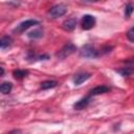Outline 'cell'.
Masks as SVG:
<instances>
[{"instance_id":"12","label":"cell","mask_w":134,"mask_h":134,"mask_svg":"<svg viewBox=\"0 0 134 134\" xmlns=\"http://www.w3.org/2000/svg\"><path fill=\"white\" fill-rule=\"evenodd\" d=\"M58 82L57 81H44V82H42L41 83V85H40V87H41V89L42 90H47V89H52V88H54V87H57L58 86Z\"/></svg>"},{"instance_id":"21","label":"cell","mask_w":134,"mask_h":134,"mask_svg":"<svg viewBox=\"0 0 134 134\" xmlns=\"http://www.w3.org/2000/svg\"><path fill=\"white\" fill-rule=\"evenodd\" d=\"M0 69H1V76H3V74H4V69H3V67H0Z\"/></svg>"},{"instance_id":"4","label":"cell","mask_w":134,"mask_h":134,"mask_svg":"<svg viewBox=\"0 0 134 134\" xmlns=\"http://www.w3.org/2000/svg\"><path fill=\"white\" fill-rule=\"evenodd\" d=\"M40 22L38 20H35V19H28V20H25L23 22H21L20 24H18L15 28H14V32H17V34H22L23 31L27 30L28 28H30L31 26L34 25H38Z\"/></svg>"},{"instance_id":"6","label":"cell","mask_w":134,"mask_h":134,"mask_svg":"<svg viewBox=\"0 0 134 134\" xmlns=\"http://www.w3.org/2000/svg\"><path fill=\"white\" fill-rule=\"evenodd\" d=\"M90 76H91V74L89 72H77L73 76V84L75 86H79V85L83 84L84 82H86L88 79H90Z\"/></svg>"},{"instance_id":"13","label":"cell","mask_w":134,"mask_h":134,"mask_svg":"<svg viewBox=\"0 0 134 134\" xmlns=\"http://www.w3.org/2000/svg\"><path fill=\"white\" fill-rule=\"evenodd\" d=\"M27 37L29 39H40L43 37V29H41V28L34 29L32 31H29L27 34Z\"/></svg>"},{"instance_id":"14","label":"cell","mask_w":134,"mask_h":134,"mask_svg":"<svg viewBox=\"0 0 134 134\" xmlns=\"http://www.w3.org/2000/svg\"><path fill=\"white\" fill-rule=\"evenodd\" d=\"M28 73H29L28 70H25V69H17V70H14L13 75H14L15 79H17V80H21V79L27 76Z\"/></svg>"},{"instance_id":"19","label":"cell","mask_w":134,"mask_h":134,"mask_svg":"<svg viewBox=\"0 0 134 134\" xmlns=\"http://www.w3.org/2000/svg\"><path fill=\"white\" fill-rule=\"evenodd\" d=\"M126 65H131V66H134V58H129L128 60L125 61Z\"/></svg>"},{"instance_id":"8","label":"cell","mask_w":134,"mask_h":134,"mask_svg":"<svg viewBox=\"0 0 134 134\" xmlns=\"http://www.w3.org/2000/svg\"><path fill=\"white\" fill-rule=\"evenodd\" d=\"M111 90L110 87L108 86H105V85H100V86H96L94 87L93 89H91L89 91V95L91 96H95V95H99V94H104V93H107Z\"/></svg>"},{"instance_id":"18","label":"cell","mask_w":134,"mask_h":134,"mask_svg":"<svg viewBox=\"0 0 134 134\" xmlns=\"http://www.w3.org/2000/svg\"><path fill=\"white\" fill-rule=\"evenodd\" d=\"M127 38H128L129 41H131V42L134 43V26L131 27V28L128 30V32H127Z\"/></svg>"},{"instance_id":"17","label":"cell","mask_w":134,"mask_h":134,"mask_svg":"<svg viewBox=\"0 0 134 134\" xmlns=\"http://www.w3.org/2000/svg\"><path fill=\"white\" fill-rule=\"evenodd\" d=\"M112 49H113V46H110V45H105V46H103V47L99 49V55H102V54H106V53L110 52Z\"/></svg>"},{"instance_id":"7","label":"cell","mask_w":134,"mask_h":134,"mask_svg":"<svg viewBox=\"0 0 134 134\" xmlns=\"http://www.w3.org/2000/svg\"><path fill=\"white\" fill-rule=\"evenodd\" d=\"M90 100H91V95L82 97V98L79 99L76 103H74V105H73V109H74V110H83V109H85V108L89 105Z\"/></svg>"},{"instance_id":"10","label":"cell","mask_w":134,"mask_h":134,"mask_svg":"<svg viewBox=\"0 0 134 134\" xmlns=\"http://www.w3.org/2000/svg\"><path fill=\"white\" fill-rule=\"evenodd\" d=\"M116 72H118L121 76L124 77H128L130 75H132L134 73V66H131V65H126L119 69H116L115 70Z\"/></svg>"},{"instance_id":"9","label":"cell","mask_w":134,"mask_h":134,"mask_svg":"<svg viewBox=\"0 0 134 134\" xmlns=\"http://www.w3.org/2000/svg\"><path fill=\"white\" fill-rule=\"evenodd\" d=\"M75 27H76V19L75 18H69L62 23V28L66 31H72Z\"/></svg>"},{"instance_id":"20","label":"cell","mask_w":134,"mask_h":134,"mask_svg":"<svg viewBox=\"0 0 134 134\" xmlns=\"http://www.w3.org/2000/svg\"><path fill=\"white\" fill-rule=\"evenodd\" d=\"M82 1L85 2V3H93V2H96L98 0H82Z\"/></svg>"},{"instance_id":"5","label":"cell","mask_w":134,"mask_h":134,"mask_svg":"<svg viewBox=\"0 0 134 134\" xmlns=\"http://www.w3.org/2000/svg\"><path fill=\"white\" fill-rule=\"evenodd\" d=\"M95 23H96V20L92 15H84L81 20V26H82V29L84 30H89L93 28Z\"/></svg>"},{"instance_id":"1","label":"cell","mask_w":134,"mask_h":134,"mask_svg":"<svg viewBox=\"0 0 134 134\" xmlns=\"http://www.w3.org/2000/svg\"><path fill=\"white\" fill-rule=\"evenodd\" d=\"M80 55L85 59H94L99 57V50H97L92 44H85L80 50Z\"/></svg>"},{"instance_id":"15","label":"cell","mask_w":134,"mask_h":134,"mask_svg":"<svg viewBox=\"0 0 134 134\" xmlns=\"http://www.w3.org/2000/svg\"><path fill=\"white\" fill-rule=\"evenodd\" d=\"M13 88V84L10 82H3L0 86V91L2 94H8L12 91Z\"/></svg>"},{"instance_id":"2","label":"cell","mask_w":134,"mask_h":134,"mask_svg":"<svg viewBox=\"0 0 134 134\" xmlns=\"http://www.w3.org/2000/svg\"><path fill=\"white\" fill-rule=\"evenodd\" d=\"M75 50H76V46H75L73 43L68 42V43H66V44L55 53V57H57L58 59H60V60H64V59H66L67 57L71 55L73 52H75Z\"/></svg>"},{"instance_id":"3","label":"cell","mask_w":134,"mask_h":134,"mask_svg":"<svg viewBox=\"0 0 134 134\" xmlns=\"http://www.w3.org/2000/svg\"><path fill=\"white\" fill-rule=\"evenodd\" d=\"M66 13H67V6L63 3H60V4H57V5H53L48 10V16H49V18L57 19L59 17L64 16Z\"/></svg>"},{"instance_id":"11","label":"cell","mask_w":134,"mask_h":134,"mask_svg":"<svg viewBox=\"0 0 134 134\" xmlns=\"http://www.w3.org/2000/svg\"><path fill=\"white\" fill-rule=\"evenodd\" d=\"M12 43H13V39L9 36H4V37H2L0 39V47H1L2 50L7 48V47H9L12 45Z\"/></svg>"},{"instance_id":"16","label":"cell","mask_w":134,"mask_h":134,"mask_svg":"<svg viewBox=\"0 0 134 134\" xmlns=\"http://www.w3.org/2000/svg\"><path fill=\"white\" fill-rule=\"evenodd\" d=\"M133 12H134V4L128 3V4L126 5V7H125V17H126V18H129V17L132 15Z\"/></svg>"}]
</instances>
